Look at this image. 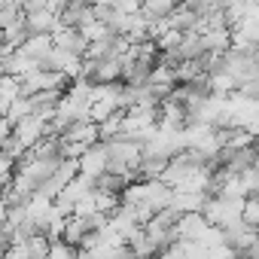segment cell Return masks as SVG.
<instances>
[{
    "label": "cell",
    "instance_id": "obj_1",
    "mask_svg": "<svg viewBox=\"0 0 259 259\" xmlns=\"http://www.w3.org/2000/svg\"><path fill=\"white\" fill-rule=\"evenodd\" d=\"M107 168H110V159H107V147H104V144H95V147L79 159V174H82V177L98 180L101 174H107Z\"/></svg>",
    "mask_w": 259,
    "mask_h": 259
},
{
    "label": "cell",
    "instance_id": "obj_2",
    "mask_svg": "<svg viewBox=\"0 0 259 259\" xmlns=\"http://www.w3.org/2000/svg\"><path fill=\"white\" fill-rule=\"evenodd\" d=\"M223 238H226V247H229V250L241 253V250H250V247L256 244L259 232H256L253 226H247V223H238V226L223 229Z\"/></svg>",
    "mask_w": 259,
    "mask_h": 259
},
{
    "label": "cell",
    "instance_id": "obj_3",
    "mask_svg": "<svg viewBox=\"0 0 259 259\" xmlns=\"http://www.w3.org/2000/svg\"><path fill=\"white\" fill-rule=\"evenodd\" d=\"M95 16V4H82V0H70V4H64V10H61V16H58V22H61V28H82L89 19Z\"/></svg>",
    "mask_w": 259,
    "mask_h": 259
},
{
    "label": "cell",
    "instance_id": "obj_4",
    "mask_svg": "<svg viewBox=\"0 0 259 259\" xmlns=\"http://www.w3.org/2000/svg\"><path fill=\"white\" fill-rule=\"evenodd\" d=\"M89 40L82 37V31H76V28H58L55 31V49H64V52H73V55H79V58H85V52H89Z\"/></svg>",
    "mask_w": 259,
    "mask_h": 259
},
{
    "label": "cell",
    "instance_id": "obj_5",
    "mask_svg": "<svg viewBox=\"0 0 259 259\" xmlns=\"http://www.w3.org/2000/svg\"><path fill=\"white\" fill-rule=\"evenodd\" d=\"M207 229H210V223L204 220V213H186L177 226V235H180V241H201Z\"/></svg>",
    "mask_w": 259,
    "mask_h": 259
},
{
    "label": "cell",
    "instance_id": "obj_6",
    "mask_svg": "<svg viewBox=\"0 0 259 259\" xmlns=\"http://www.w3.org/2000/svg\"><path fill=\"white\" fill-rule=\"evenodd\" d=\"M128 186H132V183H128L125 174H113V171H107V174L98 177V192H107V195H119V198H122V192H125Z\"/></svg>",
    "mask_w": 259,
    "mask_h": 259
},
{
    "label": "cell",
    "instance_id": "obj_7",
    "mask_svg": "<svg viewBox=\"0 0 259 259\" xmlns=\"http://www.w3.org/2000/svg\"><path fill=\"white\" fill-rule=\"evenodd\" d=\"M168 159H141V165H138V171H141V180L144 183H153V180H162L165 177V171H168Z\"/></svg>",
    "mask_w": 259,
    "mask_h": 259
}]
</instances>
